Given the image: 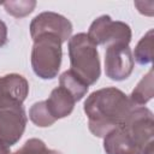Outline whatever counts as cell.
Segmentation results:
<instances>
[{
	"mask_svg": "<svg viewBox=\"0 0 154 154\" xmlns=\"http://www.w3.org/2000/svg\"><path fill=\"white\" fill-rule=\"evenodd\" d=\"M0 154H10V147L0 141Z\"/></svg>",
	"mask_w": 154,
	"mask_h": 154,
	"instance_id": "18",
	"label": "cell"
},
{
	"mask_svg": "<svg viewBox=\"0 0 154 154\" xmlns=\"http://www.w3.org/2000/svg\"><path fill=\"white\" fill-rule=\"evenodd\" d=\"M153 29H150L137 43L135 52H134V57L135 60L141 64V65H146L152 63L153 60Z\"/></svg>",
	"mask_w": 154,
	"mask_h": 154,
	"instance_id": "13",
	"label": "cell"
},
{
	"mask_svg": "<svg viewBox=\"0 0 154 154\" xmlns=\"http://www.w3.org/2000/svg\"><path fill=\"white\" fill-rule=\"evenodd\" d=\"M12 154H61V153L47 148L45 142L38 138H30L23 144V147H20Z\"/></svg>",
	"mask_w": 154,
	"mask_h": 154,
	"instance_id": "15",
	"label": "cell"
},
{
	"mask_svg": "<svg viewBox=\"0 0 154 154\" xmlns=\"http://www.w3.org/2000/svg\"><path fill=\"white\" fill-rule=\"evenodd\" d=\"M4 6L8 14L20 18L32 12L36 6V1H5Z\"/></svg>",
	"mask_w": 154,
	"mask_h": 154,
	"instance_id": "16",
	"label": "cell"
},
{
	"mask_svg": "<svg viewBox=\"0 0 154 154\" xmlns=\"http://www.w3.org/2000/svg\"><path fill=\"white\" fill-rule=\"evenodd\" d=\"M89 40L95 45H129L131 29L128 24L112 20L109 16H101L95 19L88 31Z\"/></svg>",
	"mask_w": 154,
	"mask_h": 154,
	"instance_id": "5",
	"label": "cell"
},
{
	"mask_svg": "<svg viewBox=\"0 0 154 154\" xmlns=\"http://www.w3.org/2000/svg\"><path fill=\"white\" fill-rule=\"evenodd\" d=\"M71 69L88 85L94 84L101 73L96 46L84 32L72 36L69 41Z\"/></svg>",
	"mask_w": 154,
	"mask_h": 154,
	"instance_id": "3",
	"label": "cell"
},
{
	"mask_svg": "<svg viewBox=\"0 0 154 154\" xmlns=\"http://www.w3.org/2000/svg\"><path fill=\"white\" fill-rule=\"evenodd\" d=\"M136 106L117 88H102L91 93L84 102L89 130L97 137H105L123 124Z\"/></svg>",
	"mask_w": 154,
	"mask_h": 154,
	"instance_id": "2",
	"label": "cell"
},
{
	"mask_svg": "<svg viewBox=\"0 0 154 154\" xmlns=\"http://www.w3.org/2000/svg\"><path fill=\"white\" fill-rule=\"evenodd\" d=\"M43 103L51 118L57 122L60 118L67 117L72 112L76 100L69 90L59 85L58 88L52 90L49 97L45 100Z\"/></svg>",
	"mask_w": 154,
	"mask_h": 154,
	"instance_id": "10",
	"label": "cell"
},
{
	"mask_svg": "<svg viewBox=\"0 0 154 154\" xmlns=\"http://www.w3.org/2000/svg\"><path fill=\"white\" fill-rule=\"evenodd\" d=\"M7 42V26L0 19V47H2Z\"/></svg>",
	"mask_w": 154,
	"mask_h": 154,
	"instance_id": "17",
	"label": "cell"
},
{
	"mask_svg": "<svg viewBox=\"0 0 154 154\" xmlns=\"http://www.w3.org/2000/svg\"><path fill=\"white\" fill-rule=\"evenodd\" d=\"M59 83H60V87H64L66 90H69L72 94L76 101H79L87 94L89 88V85L82 78H79L72 70L65 71L60 76Z\"/></svg>",
	"mask_w": 154,
	"mask_h": 154,
	"instance_id": "11",
	"label": "cell"
},
{
	"mask_svg": "<svg viewBox=\"0 0 154 154\" xmlns=\"http://www.w3.org/2000/svg\"><path fill=\"white\" fill-rule=\"evenodd\" d=\"M26 124L24 108L14 107L0 111V141L11 147L22 137Z\"/></svg>",
	"mask_w": 154,
	"mask_h": 154,
	"instance_id": "9",
	"label": "cell"
},
{
	"mask_svg": "<svg viewBox=\"0 0 154 154\" xmlns=\"http://www.w3.org/2000/svg\"><path fill=\"white\" fill-rule=\"evenodd\" d=\"M134 69V58L129 45L108 46L105 53V72L113 81L126 79Z\"/></svg>",
	"mask_w": 154,
	"mask_h": 154,
	"instance_id": "6",
	"label": "cell"
},
{
	"mask_svg": "<svg viewBox=\"0 0 154 154\" xmlns=\"http://www.w3.org/2000/svg\"><path fill=\"white\" fill-rule=\"evenodd\" d=\"M71 32V22L55 12H42L36 16L30 24V35L32 40L42 34H54L65 42L70 38Z\"/></svg>",
	"mask_w": 154,
	"mask_h": 154,
	"instance_id": "7",
	"label": "cell"
},
{
	"mask_svg": "<svg viewBox=\"0 0 154 154\" xmlns=\"http://www.w3.org/2000/svg\"><path fill=\"white\" fill-rule=\"evenodd\" d=\"M29 118L31 119V122L41 128L45 126H51L52 124H54L55 122L51 118V116L48 114L43 101L36 102L31 106V108L29 109Z\"/></svg>",
	"mask_w": 154,
	"mask_h": 154,
	"instance_id": "14",
	"label": "cell"
},
{
	"mask_svg": "<svg viewBox=\"0 0 154 154\" xmlns=\"http://www.w3.org/2000/svg\"><path fill=\"white\" fill-rule=\"evenodd\" d=\"M29 93L26 79L17 73L0 77V111L20 107Z\"/></svg>",
	"mask_w": 154,
	"mask_h": 154,
	"instance_id": "8",
	"label": "cell"
},
{
	"mask_svg": "<svg viewBox=\"0 0 154 154\" xmlns=\"http://www.w3.org/2000/svg\"><path fill=\"white\" fill-rule=\"evenodd\" d=\"M154 119L147 107H135L126 120L103 140L107 154H153Z\"/></svg>",
	"mask_w": 154,
	"mask_h": 154,
	"instance_id": "1",
	"label": "cell"
},
{
	"mask_svg": "<svg viewBox=\"0 0 154 154\" xmlns=\"http://www.w3.org/2000/svg\"><path fill=\"white\" fill-rule=\"evenodd\" d=\"M153 97V70H149L146 76L140 81L137 87L130 95V101L136 106L141 107Z\"/></svg>",
	"mask_w": 154,
	"mask_h": 154,
	"instance_id": "12",
	"label": "cell"
},
{
	"mask_svg": "<svg viewBox=\"0 0 154 154\" xmlns=\"http://www.w3.org/2000/svg\"><path fill=\"white\" fill-rule=\"evenodd\" d=\"M61 38L54 34H42L34 38L31 66L40 78L52 79L58 75L61 63Z\"/></svg>",
	"mask_w": 154,
	"mask_h": 154,
	"instance_id": "4",
	"label": "cell"
}]
</instances>
